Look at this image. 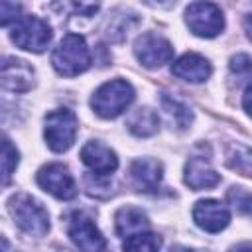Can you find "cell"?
I'll use <instances>...</instances> for the list:
<instances>
[{
  "mask_svg": "<svg viewBox=\"0 0 252 252\" xmlns=\"http://www.w3.org/2000/svg\"><path fill=\"white\" fill-rule=\"evenodd\" d=\"M8 211L16 222V226L28 234L41 238L49 230V215L39 201H35L28 193H16L8 199Z\"/></svg>",
  "mask_w": 252,
  "mask_h": 252,
  "instance_id": "cell-1",
  "label": "cell"
},
{
  "mask_svg": "<svg viewBox=\"0 0 252 252\" xmlns=\"http://www.w3.org/2000/svg\"><path fill=\"white\" fill-rule=\"evenodd\" d=\"M53 69L63 77H77L91 67V51L83 35L67 33L51 53Z\"/></svg>",
  "mask_w": 252,
  "mask_h": 252,
  "instance_id": "cell-2",
  "label": "cell"
},
{
  "mask_svg": "<svg viewBox=\"0 0 252 252\" xmlns=\"http://www.w3.org/2000/svg\"><path fill=\"white\" fill-rule=\"evenodd\" d=\"M132 100H134L132 85L124 79H112L94 91L91 98V108L100 118H116L132 104Z\"/></svg>",
  "mask_w": 252,
  "mask_h": 252,
  "instance_id": "cell-3",
  "label": "cell"
},
{
  "mask_svg": "<svg viewBox=\"0 0 252 252\" xmlns=\"http://www.w3.org/2000/svg\"><path fill=\"white\" fill-rule=\"evenodd\" d=\"M43 136L51 152H67L77 138V116L69 108L49 110L43 118Z\"/></svg>",
  "mask_w": 252,
  "mask_h": 252,
  "instance_id": "cell-4",
  "label": "cell"
},
{
  "mask_svg": "<svg viewBox=\"0 0 252 252\" xmlns=\"http://www.w3.org/2000/svg\"><path fill=\"white\" fill-rule=\"evenodd\" d=\"M10 35H12V41L20 49H26L32 53L45 51L53 37L49 24L37 16H22L16 22V26L12 28Z\"/></svg>",
  "mask_w": 252,
  "mask_h": 252,
  "instance_id": "cell-5",
  "label": "cell"
},
{
  "mask_svg": "<svg viewBox=\"0 0 252 252\" xmlns=\"http://www.w3.org/2000/svg\"><path fill=\"white\" fill-rule=\"evenodd\" d=\"M185 22L199 37H215L224 28V16L220 8L209 0H197L189 4L185 10Z\"/></svg>",
  "mask_w": 252,
  "mask_h": 252,
  "instance_id": "cell-6",
  "label": "cell"
},
{
  "mask_svg": "<svg viewBox=\"0 0 252 252\" xmlns=\"http://www.w3.org/2000/svg\"><path fill=\"white\" fill-rule=\"evenodd\" d=\"M37 185L61 201H71L77 197V183L63 163H47L37 171Z\"/></svg>",
  "mask_w": 252,
  "mask_h": 252,
  "instance_id": "cell-7",
  "label": "cell"
},
{
  "mask_svg": "<svg viewBox=\"0 0 252 252\" xmlns=\"http://www.w3.org/2000/svg\"><path fill=\"white\" fill-rule=\"evenodd\" d=\"M134 55L138 57V61L148 67V69H156V67H161L165 63L171 61L173 57V45L161 37L159 33H154V32H146L142 33L136 43H134Z\"/></svg>",
  "mask_w": 252,
  "mask_h": 252,
  "instance_id": "cell-8",
  "label": "cell"
},
{
  "mask_svg": "<svg viewBox=\"0 0 252 252\" xmlns=\"http://www.w3.org/2000/svg\"><path fill=\"white\" fill-rule=\"evenodd\" d=\"M67 234L71 238V242L83 250L89 252H96V250H104L106 248V240L100 234V230L94 226L93 219L87 217L81 211H75L69 220H67Z\"/></svg>",
  "mask_w": 252,
  "mask_h": 252,
  "instance_id": "cell-9",
  "label": "cell"
},
{
  "mask_svg": "<svg viewBox=\"0 0 252 252\" xmlns=\"http://www.w3.org/2000/svg\"><path fill=\"white\" fill-rule=\"evenodd\" d=\"M33 87V69L16 57H0V89L26 93Z\"/></svg>",
  "mask_w": 252,
  "mask_h": 252,
  "instance_id": "cell-10",
  "label": "cell"
},
{
  "mask_svg": "<svg viewBox=\"0 0 252 252\" xmlns=\"http://www.w3.org/2000/svg\"><path fill=\"white\" fill-rule=\"evenodd\" d=\"M193 220L199 228L207 232H220L222 228L228 226L230 213L220 201L203 199V201H197L193 207Z\"/></svg>",
  "mask_w": 252,
  "mask_h": 252,
  "instance_id": "cell-11",
  "label": "cell"
},
{
  "mask_svg": "<svg viewBox=\"0 0 252 252\" xmlns=\"http://www.w3.org/2000/svg\"><path fill=\"white\" fill-rule=\"evenodd\" d=\"M81 159L91 169V173L96 175H110L118 167V158L114 150L96 140H91L81 148Z\"/></svg>",
  "mask_w": 252,
  "mask_h": 252,
  "instance_id": "cell-12",
  "label": "cell"
},
{
  "mask_svg": "<svg viewBox=\"0 0 252 252\" xmlns=\"http://www.w3.org/2000/svg\"><path fill=\"white\" fill-rule=\"evenodd\" d=\"M163 167L154 158H138L130 163V181L136 191L154 193L161 183Z\"/></svg>",
  "mask_w": 252,
  "mask_h": 252,
  "instance_id": "cell-13",
  "label": "cell"
},
{
  "mask_svg": "<svg viewBox=\"0 0 252 252\" xmlns=\"http://www.w3.org/2000/svg\"><path fill=\"white\" fill-rule=\"evenodd\" d=\"M219 181H220V175L213 169V165L209 163V158H205V156H193L185 163V183L193 191L211 189Z\"/></svg>",
  "mask_w": 252,
  "mask_h": 252,
  "instance_id": "cell-14",
  "label": "cell"
},
{
  "mask_svg": "<svg viewBox=\"0 0 252 252\" xmlns=\"http://www.w3.org/2000/svg\"><path fill=\"white\" fill-rule=\"evenodd\" d=\"M171 73L175 77L183 79V81H189V83H203V81H207L211 77L213 67L203 55L185 53L171 65Z\"/></svg>",
  "mask_w": 252,
  "mask_h": 252,
  "instance_id": "cell-15",
  "label": "cell"
},
{
  "mask_svg": "<svg viewBox=\"0 0 252 252\" xmlns=\"http://www.w3.org/2000/svg\"><path fill=\"white\" fill-rule=\"evenodd\" d=\"M114 224H116V234L120 238H128L132 234H138V232L150 228V220H148L146 213L138 207L118 209V213L114 217Z\"/></svg>",
  "mask_w": 252,
  "mask_h": 252,
  "instance_id": "cell-16",
  "label": "cell"
},
{
  "mask_svg": "<svg viewBox=\"0 0 252 252\" xmlns=\"http://www.w3.org/2000/svg\"><path fill=\"white\" fill-rule=\"evenodd\" d=\"M126 126L128 130L138 136V138H148V136H154L159 128V116L156 110L144 106V108H138L130 114V118L126 120Z\"/></svg>",
  "mask_w": 252,
  "mask_h": 252,
  "instance_id": "cell-17",
  "label": "cell"
},
{
  "mask_svg": "<svg viewBox=\"0 0 252 252\" xmlns=\"http://www.w3.org/2000/svg\"><path fill=\"white\" fill-rule=\"evenodd\" d=\"M159 100H161V108L165 110V114L169 116V120H171L179 130H185V128L193 122V112H191V108H189L183 100H179L177 96L163 93Z\"/></svg>",
  "mask_w": 252,
  "mask_h": 252,
  "instance_id": "cell-18",
  "label": "cell"
},
{
  "mask_svg": "<svg viewBox=\"0 0 252 252\" xmlns=\"http://www.w3.org/2000/svg\"><path fill=\"white\" fill-rule=\"evenodd\" d=\"M18 158L20 154L16 146L10 142V138L0 134V183H8L12 179L18 165Z\"/></svg>",
  "mask_w": 252,
  "mask_h": 252,
  "instance_id": "cell-19",
  "label": "cell"
},
{
  "mask_svg": "<svg viewBox=\"0 0 252 252\" xmlns=\"http://www.w3.org/2000/svg\"><path fill=\"white\" fill-rule=\"evenodd\" d=\"M53 10L59 14H71V16H93L100 8V0H55L51 4Z\"/></svg>",
  "mask_w": 252,
  "mask_h": 252,
  "instance_id": "cell-20",
  "label": "cell"
},
{
  "mask_svg": "<svg viewBox=\"0 0 252 252\" xmlns=\"http://www.w3.org/2000/svg\"><path fill=\"white\" fill-rule=\"evenodd\" d=\"M161 246V240L158 234L142 230L138 234H132L124 240V250H134V252H146V250H158Z\"/></svg>",
  "mask_w": 252,
  "mask_h": 252,
  "instance_id": "cell-21",
  "label": "cell"
},
{
  "mask_svg": "<svg viewBox=\"0 0 252 252\" xmlns=\"http://www.w3.org/2000/svg\"><path fill=\"white\" fill-rule=\"evenodd\" d=\"M228 201H230V205L238 213H242V215H248L250 213V193H248V189H244V187H232L228 191Z\"/></svg>",
  "mask_w": 252,
  "mask_h": 252,
  "instance_id": "cell-22",
  "label": "cell"
},
{
  "mask_svg": "<svg viewBox=\"0 0 252 252\" xmlns=\"http://www.w3.org/2000/svg\"><path fill=\"white\" fill-rule=\"evenodd\" d=\"M22 6L16 0H0V26L18 22L22 16Z\"/></svg>",
  "mask_w": 252,
  "mask_h": 252,
  "instance_id": "cell-23",
  "label": "cell"
},
{
  "mask_svg": "<svg viewBox=\"0 0 252 252\" xmlns=\"http://www.w3.org/2000/svg\"><path fill=\"white\" fill-rule=\"evenodd\" d=\"M230 71L236 73V75H240V73L248 75V73H250V57H248L246 53L234 55V57L230 59Z\"/></svg>",
  "mask_w": 252,
  "mask_h": 252,
  "instance_id": "cell-24",
  "label": "cell"
},
{
  "mask_svg": "<svg viewBox=\"0 0 252 252\" xmlns=\"http://www.w3.org/2000/svg\"><path fill=\"white\" fill-rule=\"evenodd\" d=\"M146 4H150V6H154V8H169V6H173L177 0H144Z\"/></svg>",
  "mask_w": 252,
  "mask_h": 252,
  "instance_id": "cell-25",
  "label": "cell"
},
{
  "mask_svg": "<svg viewBox=\"0 0 252 252\" xmlns=\"http://www.w3.org/2000/svg\"><path fill=\"white\" fill-rule=\"evenodd\" d=\"M248 98H250V85H246L244 89V112L250 114V104H248Z\"/></svg>",
  "mask_w": 252,
  "mask_h": 252,
  "instance_id": "cell-26",
  "label": "cell"
}]
</instances>
